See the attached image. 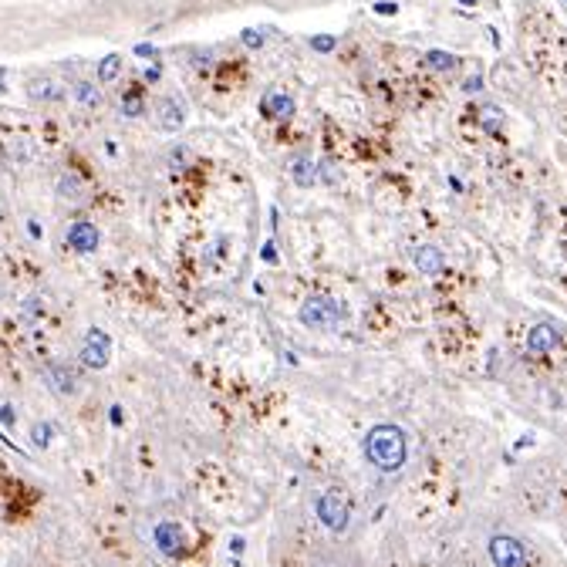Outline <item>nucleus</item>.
I'll use <instances>...</instances> for the list:
<instances>
[{"label":"nucleus","instance_id":"2f4dec72","mask_svg":"<svg viewBox=\"0 0 567 567\" xmlns=\"http://www.w3.org/2000/svg\"><path fill=\"white\" fill-rule=\"evenodd\" d=\"M111 422H115V426H119V422H122V409H119V405H111Z\"/></svg>","mask_w":567,"mask_h":567},{"label":"nucleus","instance_id":"7ed1b4c3","mask_svg":"<svg viewBox=\"0 0 567 567\" xmlns=\"http://www.w3.org/2000/svg\"><path fill=\"white\" fill-rule=\"evenodd\" d=\"M348 517H351V507H348L345 493L328 490V493H321V497H318V520L328 527L331 534H345Z\"/></svg>","mask_w":567,"mask_h":567},{"label":"nucleus","instance_id":"4be33fe9","mask_svg":"<svg viewBox=\"0 0 567 567\" xmlns=\"http://www.w3.org/2000/svg\"><path fill=\"white\" fill-rule=\"evenodd\" d=\"M240 41L247 44V48H263V34H260V31H253V28H247L243 34H240Z\"/></svg>","mask_w":567,"mask_h":567},{"label":"nucleus","instance_id":"393cba45","mask_svg":"<svg viewBox=\"0 0 567 567\" xmlns=\"http://www.w3.org/2000/svg\"><path fill=\"white\" fill-rule=\"evenodd\" d=\"M260 260H263V263H274V260H277V247H274V243H263Z\"/></svg>","mask_w":567,"mask_h":567},{"label":"nucleus","instance_id":"473e14b6","mask_svg":"<svg viewBox=\"0 0 567 567\" xmlns=\"http://www.w3.org/2000/svg\"><path fill=\"white\" fill-rule=\"evenodd\" d=\"M459 4H466V7H470V4H476V0H459Z\"/></svg>","mask_w":567,"mask_h":567},{"label":"nucleus","instance_id":"b1692460","mask_svg":"<svg viewBox=\"0 0 567 567\" xmlns=\"http://www.w3.org/2000/svg\"><path fill=\"white\" fill-rule=\"evenodd\" d=\"M375 14L395 17V14H399V4H395V0H378V4H375Z\"/></svg>","mask_w":567,"mask_h":567},{"label":"nucleus","instance_id":"a878e982","mask_svg":"<svg viewBox=\"0 0 567 567\" xmlns=\"http://www.w3.org/2000/svg\"><path fill=\"white\" fill-rule=\"evenodd\" d=\"M136 55H138V57H155L159 51H155L153 44H136Z\"/></svg>","mask_w":567,"mask_h":567},{"label":"nucleus","instance_id":"7c9ffc66","mask_svg":"<svg viewBox=\"0 0 567 567\" xmlns=\"http://www.w3.org/2000/svg\"><path fill=\"white\" fill-rule=\"evenodd\" d=\"M186 163V149H180V153H172V166H182Z\"/></svg>","mask_w":567,"mask_h":567},{"label":"nucleus","instance_id":"9b49d317","mask_svg":"<svg viewBox=\"0 0 567 567\" xmlns=\"http://www.w3.org/2000/svg\"><path fill=\"white\" fill-rule=\"evenodd\" d=\"M182 122H186V111H182L180 101L176 98H163L159 101V125L166 132H176V128H182Z\"/></svg>","mask_w":567,"mask_h":567},{"label":"nucleus","instance_id":"5701e85b","mask_svg":"<svg viewBox=\"0 0 567 567\" xmlns=\"http://www.w3.org/2000/svg\"><path fill=\"white\" fill-rule=\"evenodd\" d=\"M480 119H483V128H486V132H497V128H500V111L483 109V115H480Z\"/></svg>","mask_w":567,"mask_h":567},{"label":"nucleus","instance_id":"72a5a7b5","mask_svg":"<svg viewBox=\"0 0 567 567\" xmlns=\"http://www.w3.org/2000/svg\"><path fill=\"white\" fill-rule=\"evenodd\" d=\"M0 88H4V68H0Z\"/></svg>","mask_w":567,"mask_h":567},{"label":"nucleus","instance_id":"6ab92c4d","mask_svg":"<svg viewBox=\"0 0 567 567\" xmlns=\"http://www.w3.org/2000/svg\"><path fill=\"white\" fill-rule=\"evenodd\" d=\"M311 48H314L318 55H331L334 48H338V41H334L331 34H314V38H311Z\"/></svg>","mask_w":567,"mask_h":567},{"label":"nucleus","instance_id":"c85d7f7f","mask_svg":"<svg viewBox=\"0 0 567 567\" xmlns=\"http://www.w3.org/2000/svg\"><path fill=\"white\" fill-rule=\"evenodd\" d=\"M145 82H159V65H153V68L145 71Z\"/></svg>","mask_w":567,"mask_h":567},{"label":"nucleus","instance_id":"cd10ccee","mask_svg":"<svg viewBox=\"0 0 567 567\" xmlns=\"http://www.w3.org/2000/svg\"><path fill=\"white\" fill-rule=\"evenodd\" d=\"M28 233L34 236V240H41V236H44V233H41V223H38V220H31V223H28Z\"/></svg>","mask_w":567,"mask_h":567},{"label":"nucleus","instance_id":"39448f33","mask_svg":"<svg viewBox=\"0 0 567 567\" xmlns=\"http://www.w3.org/2000/svg\"><path fill=\"white\" fill-rule=\"evenodd\" d=\"M490 561H493V567H524L527 551L517 537H510V534H497V537L490 540Z\"/></svg>","mask_w":567,"mask_h":567},{"label":"nucleus","instance_id":"f257e3e1","mask_svg":"<svg viewBox=\"0 0 567 567\" xmlns=\"http://www.w3.org/2000/svg\"><path fill=\"white\" fill-rule=\"evenodd\" d=\"M365 459L372 463L375 470L382 473H395L409 456V443H405V432L392 422H382V426H372L368 436H365Z\"/></svg>","mask_w":567,"mask_h":567},{"label":"nucleus","instance_id":"dca6fc26","mask_svg":"<svg viewBox=\"0 0 567 567\" xmlns=\"http://www.w3.org/2000/svg\"><path fill=\"white\" fill-rule=\"evenodd\" d=\"M119 71H122V57L119 55H105L101 61H98V82L109 84L119 78Z\"/></svg>","mask_w":567,"mask_h":567},{"label":"nucleus","instance_id":"f03ea898","mask_svg":"<svg viewBox=\"0 0 567 567\" xmlns=\"http://www.w3.org/2000/svg\"><path fill=\"white\" fill-rule=\"evenodd\" d=\"M301 324L304 328H314V331H338L341 321H345V307L334 301L331 294H314L301 304Z\"/></svg>","mask_w":567,"mask_h":567},{"label":"nucleus","instance_id":"423d86ee","mask_svg":"<svg viewBox=\"0 0 567 567\" xmlns=\"http://www.w3.org/2000/svg\"><path fill=\"white\" fill-rule=\"evenodd\" d=\"M153 540H155V547H159V554H166V557H180L182 547H186V540H182V527L172 524V520L155 524Z\"/></svg>","mask_w":567,"mask_h":567},{"label":"nucleus","instance_id":"a211bd4d","mask_svg":"<svg viewBox=\"0 0 567 567\" xmlns=\"http://www.w3.org/2000/svg\"><path fill=\"white\" fill-rule=\"evenodd\" d=\"M75 98H78L82 105H88V109H95L98 101H101V92H98L92 82H75Z\"/></svg>","mask_w":567,"mask_h":567},{"label":"nucleus","instance_id":"bb28decb","mask_svg":"<svg viewBox=\"0 0 567 567\" xmlns=\"http://www.w3.org/2000/svg\"><path fill=\"white\" fill-rule=\"evenodd\" d=\"M0 419H4V426H14V409H11V405H4V409H0Z\"/></svg>","mask_w":567,"mask_h":567},{"label":"nucleus","instance_id":"ddd939ff","mask_svg":"<svg viewBox=\"0 0 567 567\" xmlns=\"http://www.w3.org/2000/svg\"><path fill=\"white\" fill-rule=\"evenodd\" d=\"M28 95L34 98V101H57V98L65 95V88L57 82H51V78H34V82L28 84Z\"/></svg>","mask_w":567,"mask_h":567},{"label":"nucleus","instance_id":"9d476101","mask_svg":"<svg viewBox=\"0 0 567 567\" xmlns=\"http://www.w3.org/2000/svg\"><path fill=\"white\" fill-rule=\"evenodd\" d=\"M263 115H270V119H291L294 115V98L284 95V92H267V98L260 101Z\"/></svg>","mask_w":567,"mask_h":567},{"label":"nucleus","instance_id":"c756f323","mask_svg":"<svg viewBox=\"0 0 567 567\" xmlns=\"http://www.w3.org/2000/svg\"><path fill=\"white\" fill-rule=\"evenodd\" d=\"M480 88H483V82H480V78H470V82H466V92H480Z\"/></svg>","mask_w":567,"mask_h":567},{"label":"nucleus","instance_id":"1a4fd4ad","mask_svg":"<svg viewBox=\"0 0 567 567\" xmlns=\"http://www.w3.org/2000/svg\"><path fill=\"white\" fill-rule=\"evenodd\" d=\"M557 341H561V334L554 331V324H534V328H530V334H527V348H530L534 355L551 351Z\"/></svg>","mask_w":567,"mask_h":567},{"label":"nucleus","instance_id":"aec40b11","mask_svg":"<svg viewBox=\"0 0 567 567\" xmlns=\"http://www.w3.org/2000/svg\"><path fill=\"white\" fill-rule=\"evenodd\" d=\"M142 111H145V105H142L136 95H128V98L122 101V115H128V119H138Z\"/></svg>","mask_w":567,"mask_h":567},{"label":"nucleus","instance_id":"4468645a","mask_svg":"<svg viewBox=\"0 0 567 567\" xmlns=\"http://www.w3.org/2000/svg\"><path fill=\"white\" fill-rule=\"evenodd\" d=\"M291 176L297 186H311V182H318V166H314V159L311 155H297L291 163Z\"/></svg>","mask_w":567,"mask_h":567},{"label":"nucleus","instance_id":"0eeeda50","mask_svg":"<svg viewBox=\"0 0 567 567\" xmlns=\"http://www.w3.org/2000/svg\"><path fill=\"white\" fill-rule=\"evenodd\" d=\"M98 240H101V236H98L95 223L78 220V223H71L68 226V243H71V250H78V253H95Z\"/></svg>","mask_w":567,"mask_h":567},{"label":"nucleus","instance_id":"2eb2a0df","mask_svg":"<svg viewBox=\"0 0 567 567\" xmlns=\"http://www.w3.org/2000/svg\"><path fill=\"white\" fill-rule=\"evenodd\" d=\"M426 65H429L432 71H456L459 68V57L449 55V51H426Z\"/></svg>","mask_w":567,"mask_h":567},{"label":"nucleus","instance_id":"20e7f679","mask_svg":"<svg viewBox=\"0 0 567 567\" xmlns=\"http://www.w3.org/2000/svg\"><path fill=\"white\" fill-rule=\"evenodd\" d=\"M82 361H84V368H95V372L109 368V361H111V338L101 331V328H92V331L84 334Z\"/></svg>","mask_w":567,"mask_h":567},{"label":"nucleus","instance_id":"f8f14e48","mask_svg":"<svg viewBox=\"0 0 567 567\" xmlns=\"http://www.w3.org/2000/svg\"><path fill=\"white\" fill-rule=\"evenodd\" d=\"M44 375H48V385L55 388L57 395H71V392L78 388V385H75V375H71V368L57 365V361H55V365H48V372H44Z\"/></svg>","mask_w":567,"mask_h":567},{"label":"nucleus","instance_id":"6e6552de","mask_svg":"<svg viewBox=\"0 0 567 567\" xmlns=\"http://www.w3.org/2000/svg\"><path fill=\"white\" fill-rule=\"evenodd\" d=\"M415 267H419V274H426V277H436V274H443V267H446V253L439 247H432V243H426V247H419L415 250Z\"/></svg>","mask_w":567,"mask_h":567},{"label":"nucleus","instance_id":"f3484780","mask_svg":"<svg viewBox=\"0 0 567 567\" xmlns=\"http://www.w3.org/2000/svg\"><path fill=\"white\" fill-rule=\"evenodd\" d=\"M57 196H61V199H78V196H82V180H78L75 172H65V176L57 180Z\"/></svg>","mask_w":567,"mask_h":567},{"label":"nucleus","instance_id":"412c9836","mask_svg":"<svg viewBox=\"0 0 567 567\" xmlns=\"http://www.w3.org/2000/svg\"><path fill=\"white\" fill-rule=\"evenodd\" d=\"M51 443V422H41V426H38V429H34V446H48Z\"/></svg>","mask_w":567,"mask_h":567}]
</instances>
